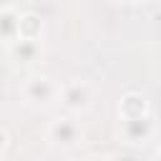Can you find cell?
Here are the masks:
<instances>
[{"instance_id": "1", "label": "cell", "mask_w": 161, "mask_h": 161, "mask_svg": "<svg viewBox=\"0 0 161 161\" xmlns=\"http://www.w3.org/2000/svg\"><path fill=\"white\" fill-rule=\"evenodd\" d=\"M45 138L55 148H75L83 141V128L73 116H58V118H53L48 123Z\"/></svg>"}, {"instance_id": "2", "label": "cell", "mask_w": 161, "mask_h": 161, "mask_svg": "<svg viewBox=\"0 0 161 161\" xmlns=\"http://www.w3.org/2000/svg\"><path fill=\"white\" fill-rule=\"evenodd\" d=\"M91 101H93V88L88 80H68L58 88V103L68 111V113H83L91 108Z\"/></svg>"}, {"instance_id": "4", "label": "cell", "mask_w": 161, "mask_h": 161, "mask_svg": "<svg viewBox=\"0 0 161 161\" xmlns=\"http://www.w3.org/2000/svg\"><path fill=\"white\" fill-rule=\"evenodd\" d=\"M121 138L128 146H146L153 133H156V123L153 116H143V118H133V121H121Z\"/></svg>"}, {"instance_id": "6", "label": "cell", "mask_w": 161, "mask_h": 161, "mask_svg": "<svg viewBox=\"0 0 161 161\" xmlns=\"http://www.w3.org/2000/svg\"><path fill=\"white\" fill-rule=\"evenodd\" d=\"M8 55L15 60V63H20V65H30V63H35V60H40V55H43V43L40 40H13L10 45H8Z\"/></svg>"}, {"instance_id": "7", "label": "cell", "mask_w": 161, "mask_h": 161, "mask_svg": "<svg viewBox=\"0 0 161 161\" xmlns=\"http://www.w3.org/2000/svg\"><path fill=\"white\" fill-rule=\"evenodd\" d=\"M43 18L35 10H20L18 18V38L20 40H40L43 38Z\"/></svg>"}, {"instance_id": "3", "label": "cell", "mask_w": 161, "mask_h": 161, "mask_svg": "<svg viewBox=\"0 0 161 161\" xmlns=\"http://www.w3.org/2000/svg\"><path fill=\"white\" fill-rule=\"evenodd\" d=\"M58 83L50 78V75H30L25 83H23V98L33 106H50L58 101Z\"/></svg>"}, {"instance_id": "9", "label": "cell", "mask_w": 161, "mask_h": 161, "mask_svg": "<svg viewBox=\"0 0 161 161\" xmlns=\"http://www.w3.org/2000/svg\"><path fill=\"white\" fill-rule=\"evenodd\" d=\"M8 146H10V136H8V131L0 126V156L8 151Z\"/></svg>"}, {"instance_id": "5", "label": "cell", "mask_w": 161, "mask_h": 161, "mask_svg": "<svg viewBox=\"0 0 161 161\" xmlns=\"http://www.w3.org/2000/svg\"><path fill=\"white\" fill-rule=\"evenodd\" d=\"M143 116H151L148 98L138 91H126L118 101V118L121 121H133V118H143Z\"/></svg>"}, {"instance_id": "8", "label": "cell", "mask_w": 161, "mask_h": 161, "mask_svg": "<svg viewBox=\"0 0 161 161\" xmlns=\"http://www.w3.org/2000/svg\"><path fill=\"white\" fill-rule=\"evenodd\" d=\"M18 18H20L18 5H0V43L3 45H10L13 40H18Z\"/></svg>"}, {"instance_id": "10", "label": "cell", "mask_w": 161, "mask_h": 161, "mask_svg": "<svg viewBox=\"0 0 161 161\" xmlns=\"http://www.w3.org/2000/svg\"><path fill=\"white\" fill-rule=\"evenodd\" d=\"M108 161H136L131 153H116V156H111Z\"/></svg>"}]
</instances>
